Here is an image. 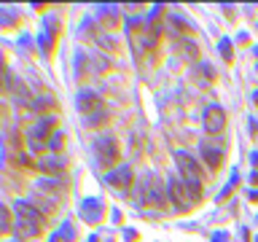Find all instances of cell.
I'll list each match as a JSON object with an SVG mask.
<instances>
[{"mask_svg":"<svg viewBox=\"0 0 258 242\" xmlns=\"http://www.w3.org/2000/svg\"><path fill=\"white\" fill-rule=\"evenodd\" d=\"M175 164L180 169V180L185 183V189L194 199H202V191H205V186H202V172H199V164L194 161L191 153L185 151H175Z\"/></svg>","mask_w":258,"mask_h":242,"instance_id":"obj_1","label":"cell"},{"mask_svg":"<svg viewBox=\"0 0 258 242\" xmlns=\"http://www.w3.org/2000/svg\"><path fill=\"white\" fill-rule=\"evenodd\" d=\"M16 215H19V229H16V237L19 239H35L40 231H43V215L38 213L27 202H16Z\"/></svg>","mask_w":258,"mask_h":242,"instance_id":"obj_2","label":"cell"},{"mask_svg":"<svg viewBox=\"0 0 258 242\" xmlns=\"http://www.w3.org/2000/svg\"><path fill=\"white\" fill-rule=\"evenodd\" d=\"M76 105H78L81 116H84L86 127H100V124H105V118H108V110H105L102 100L94 92H81Z\"/></svg>","mask_w":258,"mask_h":242,"instance_id":"obj_3","label":"cell"},{"mask_svg":"<svg viewBox=\"0 0 258 242\" xmlns=\"http://www.w3.org/2000/svg\"><path fill=\"white\" fill-rule=\"evenodd\" d=\"M137 194H140V202H143V205L156 207V210H164V207H167V194H164V189H161V183H159L156 175L145 172V175L140 177Z\"/></svg>","mask_w":258,"mask_h":242,"instance_id":"obj_4","label":"cell"},{"mask_svg":"<svg viewBox=\"0 0 258 242\" xmlns=\"http://www.w3.org/2000/svg\"><path fill=\"white\" fill-rule=\"evenodd\" d=\"M167 191H169V202H172L180 213H188L191 205H194V197L188 194V189H185V183L180 180V175H169Z\"/></svg>","mask_w":258,"mask_h":242,"instance_id":"obj_5","label":"cell"},{"mask_svg":"<svg viewBox=\"0 0 258 242\" xmlns=\"http://www.w3.org/2000/svg\"><path fill=\"white\" fill-rule=\"evenodd\" d=\"M118 156H121V151L113 137H97L94 140V159L100 167H113L118 161Z\"/></svg>","mask_w":258,"mask_h":242,"instance_id":"obj_6","label":"cell"},{"mask_svg":"<svg viewBox=\"0 0 258 242\" xmlns=\"http://www.w3.org/2000/svg\"><path fill=\"white\" fill-rule=\"evenodd\" d=\"M226 127V113L221 105H210V108L205 110V129L210 135H218L221 129Z\"/></svg>","mask_w":258,"mask_h":242,"instance_id":"obj_7","label":"cell"},{"mask_svg":"<svg viewBox=\"0 0 258 242\" xmlns=\"http://www.w3.org/2000/svg\"><path fill=\"white\" fill-rule=\"evenodd\" d=\"M199 153H202V159H205V164L210 167V169H218L223 164V148H215L213 143H202L199 145Z\"/></svg>","mask_w":258,"mask_h":242,"instance_id":"obj_8","label":"cell"},{"mask_svg":"<svg viewBox=\"0 0 258 242\" xmlns=\"http://www.w3.org/2000/svg\"><path fill=\"white\" fill-rule=\"evenodd\" d=\"M105 183H110L113 189L124 191V189H129V183H132V169H129V167H118V169H113V172L105 175Z\"/></svg>","mask_w":258,"mask_h":242,"instance_id":"obj_9","label":"cell"},{"mask_svg":"<svg viewBox=\"0 0 258 242\" xmlns=\"http://www.w3.org/2000/svg\"><path fill=\"white\" fill-rule=\"evenodd\" d=\"M100 202L97 199H89V202H84V210H81V215L86 218V221H97V218H100Z\"/></svg>","mask_w":258,"mask_h":242,"instance_id":"obj_10","label":"cell"},{"mask_svg":"<svg viewBox=\"0 0 258 242\" xmlns=\"http://www.w3.org/2000/svg\"><path fill=\"white\" fill-rule=\"evenodd\" d=\"M40 169H46V172H62V169H64V161H59L56 156L43 159V161H40Z\"/></svg>","mask_w":258,"mask_h":242,"instance_id":"obj_11","label":"cell"},{"mask_svg":"<svg viewBox=\"0 0 258 242\" xmlns=\"http://www.w3.org/2000/svg\"><path fill=\"white\" fill-rule=\"evenodd\" d=\"M11 210L0 205V234H6V231H11Z\"/></svg>","mask_w":258,"mask_h":242,"instance_id":"obj_12","label":"cell"},{"mask_svg":"<svg viewBox=\"0 0 258 242\" xmlns=\"http://www.w3.org/2000/svg\"><path fill=\"white\" fill-rule=\"evenodd\" d=\"M221 54H223L226 62L234 59V54H231V40H221Z\"/></svg>","mask_w":258,"mask_h":242,"instance_id":"obj_13","label":"cell"},{"mask_svg":"<svg viewBox=\"0 0 258 242\" xmlns=\"http://www.w3.org/2000/svg\"><path fill=\"white\" fill-rule=\"evenodd\" d=\"M62 143H64V135H62V132H54V135H51V151H59Z\"/></svg>","mask_w":258,"mask_h":242,"instance_id":"obj_14","label":"cell"},{"mask_svg":"<svg viewBox=\"0 0 258 242\" xmlns=\"http://www.w3.org/2000/svg\"><path fill=\"white\" fill-rule=\"evenodd\" d=\"M226 239H229V237H226V234H223V231H218V234H215V237H213V242H226Z\"/></svg>","mask_w":258,"mask_h":242,"instance_id":"obj_15","label":"cell"},{"mask_svg":"<svg viewBox=\"0 0 258 242\" xmlns=\"http://www.w3.org/2000/svg\"><path fill=\"white\" fill-rule=\"evenodd\" d=\"M253 100H255V105H258V92H255V94H253Z\"/></svg>","mask_w":258,"mask_h":242,"instance_id":"obj_16","label":"cell"},{"mask_svg":"<svg viewBox=\"0 0 258 242\" xmlns=\"http://www.w3.org/2000/svg\"><path fill=\"white\" fill-rule=\"evenodd\" d=\"M255 242H258V239H255Z\"/></svg>","mask_w":258,"mask_h":242,"instance_id":"obj_17","label":"cell"}]
</instances>
